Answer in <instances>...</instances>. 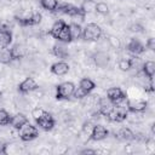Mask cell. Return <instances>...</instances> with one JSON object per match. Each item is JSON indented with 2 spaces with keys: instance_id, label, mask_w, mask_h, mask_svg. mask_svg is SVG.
<instances>
[{
  "instance_id": "4dcf8cb0",
  "label": "cell",
  "mask_w": 155,
  "mask_h": 155,
  "mask_svg": "<svg viewBox=\"0 0 155 155\" xmlns=\"http://www.w3.org/2000/svg\"><path fill=\"white\" fill-rule=\"evenodd\" d=\"M130 65H131V69H142V65H143V62L139 57L137 56H133L131 57L130 59Z\"/></svg>"
},
{
  "instance_id": "277c9868",
  "label": "cell",
  "mask_w": 155,
  "mask_h": 155,
  "mask_svg": "<svg viewBox=\"0 0 155 155\" xmlns=\"http://www.w3.org/2000/svg\"><path fill=\"white\" fill-rule=\"evenodd\" d=\"M19 138L23 140V142H30V140H34L35 138H38L39 136V131L35 126H33L31 124L27 122L24 126H22L19 130Z\"/></svg>"
},
{
  "instance_id": "ba28073f",
  "label": "cell",
  "mask_w": 155,
  "mask_h": 155,
  "mask_svg": "<svg viewBox=\"0 0 155 155\" xmlns=\"http://www.w3.org/2000/svg\"><path fill=\"white\" fill-rule=\"evenodd\" d=\"M109 134V131L107 130L105 126L103 125H93V128L91 131V134H90V138L92 140H103L108 137Z\"/></svg>"
},
{
  "instance_id": "d6a6232c",
  "label": "cell",
  "mask_w": 155,
  "mask_h": 155,
  "mask_svg": "<svg viewBox=\"0 0 155 155\" xmlns=\"http://www.w3.org/2000/svg\"><path fill=\"white\" fill-rule=\"evenodd\" d=\"M73 96L76 98V99H82V98H85V97H87L88 96V93L86 92V91H84L82 88H80V87H75V90H74V93H73Z\"/></svg>"
},
{
  "instance_id": "30bf717a",
  "label": "cell",
  "mask_w": 155,
  "mask_h": 155,
  "mask_svg": "<svg viewBox=\"0 0 155 155\" xmlns=\"http://www.w3.org/2000/svg\"><path fill=\"white\" fill-rule=\"evenodd\" d=\"M107 98L113 103H117L120 101H122L124 98H126V94L124 93V91L120 88V87H110L108 91H107Z\"/></svg>"
},
{
  "instance_id": "f546056e",
  "label": "cell",
  "mask_w": 155,
  "mask_h": 155,
  "mask_svg": "<svg viewBox=\"0 0 155 155\" xmlns=\"http://www.w3.org/2000/svg\"><path fill=\"white\" fill-rule=\"evenodd\" d=\"M94 5H96V2L93 0H84L82 5L80 7L85 11V13H88V12L94 11Z\"/></svg>"
},
{
  "instance_id": "6da1fadb",
  "label": "cell",
  "mask_w": 155,
  "mask_h": 155,
  "mask_svg": "<svg viewBox=\"0 0 155 155\" xmlns=\"http://www.w3.org/2000/svg\"><path fill=\"white\" fill-rule=\"evenodd\" d=\"M81 36L86 41H97L102 36V28L97 23H88L82 29Z\"/></svg>"
},
{
  "instance_id": "9a60e30c",
  "label": "cell",
  "mask_w": 155,
  "mask_h": 155,
  "mask_svg": "<svg viewBox=\"0 0 155 155\" xmlns=\"http://www.w3.org/2000/svg\"><path fill=\"white\" fill-rule=\"evenodd\" d=\"M10 52H11L12 59L18 61V59H21V58H23L25 56V47L22 44H15V45L11 46Z\"/></svg>"
},
{
  "instance_id": "8fae6325",
  "label": "cell",
  "mask_w": 155,
  "mask_h": 155,
  "mask_svg": "<svg viewBox=\"0 0 155 155\" xmlns=\"http://www.w3.org/2000/svg\"><path fill=\"white\" fill-rule=\"evenodd\" d=\"M31 16H33V13H30L28 11H21L19 13L15 15V19L22 27H31L33 25V18H31Z\"/></svg>"
},
{
  "instance_id": "2e32d148",
  "label": "cell",
  "mask_w": 155,
  "mask_h": 155,
  "mask_svg": "<svg viewBox=\"0 0 155 155\" xmlns=\"http://www.w3.org/2000/svg\"><path fill=\"white\" fill-rule=\"evenodd\" d=\"M65 15H68L73 18H80V19H84L85 16H86L85 11L81 7H78V6H74V5H70V4L68 6V10H67Z\"/></svg>"
},
{
  "instance_id": "cb8c5ba5",
  "label": "cell",
  "mask_w": 155,
  "mask_h": 155,
  "mask_svg": "<svg viewBox=\"0 0 155 155\" xmlns=\"http://www.w3.org/2000/svg\"><path fill=\"white\" fill-rule=\"evenodd\" d=\"M12 61H13V59H12L10 48L1 47V48H0V63H1V64H10Z\"/></svg>"
},
{
  "instance_id": "4fadbf2b",
  "label": "cell",
  "mask_w": 155,
  "mask_h": 155,
  "mask_svg": "<svg viewBox=\"0 0 155 155\" xmlns=\"http://www.w3.org/2000/svg\"><path fill=\"white\" fill-rule=\"evenodd\" d=\"M51 73L54 74V75H58V76H62V75H65L68 71H69V64L65 63L64 61H59V62H56L51 65L50 68Z\"/></svg>"
},
{
  "instance_id": "e575fe53",
  "label": "cell",
  "mask_w": 155,
  "mask_h": 155,
  "mask_svg": "<svg viewBox=\"0 0 155 155\" xmlns=\"http://www.w3.org/2000/svg\"><path fill=\"white\" fill-rule=\"evenodd\" d=\"M0 31H11V24L7 21H0Z\"/></svg>"
},
{
  "instance_id": "3957f363",
  "label": "cell",
  "mask_w": 155,
  "mask_h": 155,
  "mask_svg": "<svg viewBox=\"0 0 155 155\" xmlns=\"http://www.w3.org/2000/svg\"><path fill=\"white\" fill-rule=\"evenodd\" d=\"M74 90H75V85L73 82H70V81L62 82V84L57 85V87H56V98L58 101L68 99L73 96Z\"/></svg>"
},
{
  "instance_id": "9c48e42d",
  "label": "cell",
  "mask_w": 155,
  "mask_h": 155,
  "mask_svg": "<svg viewBox=\"0 0 155 155\" xmlns=\"http://www.w3.org/2000/svg\"><path fill=\"white\" fill-rule=\"evenodd\" d=\"M38 90V84L36 81L33 79V78H27L24 79L19 85H18V92L21 93H29V92H33Z\"/></svg>"
},
{
  "instance_id": "8992f818",
  "label": "cell",
  "mask_w": 155,
  "mask_h": 155,
  "mask_svg": "<svg viewBox=\"0 0 155 155\" xmlns=\"http://www.w3.org/2000/svg\"><path fill=\"white\" fill-rule=\"evenodd\" d=\"M148 107V102L144 99H127V110L131 113H143Z\"/></svg>"
},
{
  "instance_id": "7c38bea8",
  "label": "cell",
  "mask_w": 155,
  "mask_h": 155,
  "mask_svg": "<svg viewBox=\"0 0 155 155\" xmlns=\"http://www.w3.org/2000/svg\"><path fill=\"white\" fill-rule=\"evenodd\" d=\"M127 50L128 52H131L133 56H138L142 54L145 51V46L137 39H131L130 42L127 44Z\"/></svg>"
},
{
  "instance_id": "83f0119b",
  "label": "cell",
  "mask_w": 155,
  "mask_h": 155,
  "mask_svg": "<svg viewBox=\"0 0 155 155\" xmlns=\"http://www.w3.org/2000/svg\"><path fill=\"white\" fill-rule=\"evenodd\" d=\"M11 116L5 109H0V126H6L10 125Z\"/></svg>"
},
{
  "instance_id": "f1b7e54d",
  "label": "cell",
  "mask_w": 155,
  "mask_h": 155,
  "mask_svg": "<svg viewBox=\"0 0 155 155\" xmlns=\"http://www.w3.org/2000/svg\"><path fill=\"white\" fill-rule=\"evenodd\" d=\"M107 40H108L109 45H110L114 50H119V48L121 47V42H120V39H119L117 36H115V35H108Z\"/></svg>"
},
{
  "instance_id": "d6986e66",
  "label": "cell",
  "mask_w": 155,
  "mask_h": 155,
  "mask_svg": "<svg viewBox=\"0 0 155 155\" xmlns=\"http://www.w3.org/2000/svg\"><path fill=\"white\" fill-rule=\"evenodd\" d=\"M59 42H63V44H69L71 42V36H70V30H69V24L67 23L64 25V28L59 31V34L57 35L56 38Z\"/></svg>"
},
{
  "instance_id": "ab89813d",
  "label": "cell",
  "mask_w": 155,
  "mask_h": 155,
  "mask_svg": "<svg viewBox=\"0 0 155 155\" xmlns=\"http://www.w3.org/2000/svg\"><path fill=\"white\" fill-rule=\"evenodd\" d=\"M96 153H97V150H94V149H84L80 151V154H96Z\"/></svg>"
},
{
  "instance_id": "d4e9b609",
  "label": "cell",
  "mask_w": 155,
  "mask_h": 155,
  "mask_svg": "<svg viewBox=\"0 0 155 155\" xmlns=\"http://www.w3.org/2000/svg\"><path fill=\"white\" fill-rule=\"evenodd\" d=\"M12 42L11 31H0V47H7Z\"/></svg>"
},
{
  "instance_id": "f35d334b",
  "label": "cell",
  "mask_w": 155,
  "mask_h": 155,
  "mask_svg": "<svg viewBox=\"0 0 155 155\" xmlns=\"http://www.w3.org/2000/svg\"><path fill=\"white\" fill-rule=\"evenodd\" d=\"M5 154H7V144L0 140V155H5Z\"/></svg>"
},
{
  "instance_id": "d590c367",
  "label": "cell",
  "mask_w": 155,
  "mask_h": 155,
  "mask_svg": "<svg viewBox=\"0 0 155 155\" xmlns=\"http://www.w3.org/2000/svg\"><path fill=\"white\" fill-rule=\"evenodd\" d=\"M31 18H33V25H36V24H39V23L41 22L42 16H41V13H39V12H34L33 16H31Z\"/></svg>"
},
{
  "instance_id": "52a82bcc",
  "label": "cell",
  "mask_w": 155,
  "mask_h": 155,
  "mask_svg": "<svg viewBox=\"0 0 155 155\" xmlns=\"http://www.w3.org/2000/svg\"><path fill=\"white\" fill-rule=\"evenodd\" d=\"M92 58H93L94 64L98 68H107L109 65V62H110V56L105 51H97V52H94Z\"/></svg>"
},
{
  "instance_id": "e0dca14e",
  "label": "cell",
  "mask_w": 155,
  "mask_h": 155,
  "mask_svg": "<svg viewBox=\"0 0 155 155\" xmlns=\"http://www.w3.org/2000/svg\"><path fill=\"white\" fill-rule=\"evenodd\" d=\"M52 53H53L56 57L62 58V59H65V58H68V56H69V52H68V50H67V47L64 46L63 42L53 45V47H52Z\"/></svg>"
},
{
  "instance_id": "4316f807",
  "label": "cell",
  "mask_w": 155,
  "mask_h": 155,
  "mask_svg": "<svg viewBox=\"0 0 155 155\" xmlns=\"http://www.w3.org/2000/svg\"><path fill=\"white\" fill-rule=\"evenodd\" d=\"M94 11H96L97 13L104 16V15H108V13H109V6H108L105 2L99 1V2H96V5H94Z\"/></svg>"
},
{
  "instance_id": "603a6c76",
  "label": "cell",
  "mask_w": 155,
  "mask_h": 155,
  "mask_svg": "<svg viewBox=\"0 0 155 155\" xmlns=\"http://www.w3.org/2000/svg\"><path fill=\"white\" fill-rule=\"evenodd\" d=\"M117 137L122 140H131L134 139V133L128 127H121L117 132Z\"/></svg>"
},
{
  "instance_id": "484cf974",
  "label": "cell",
  "mask_w": 155,
  "mask_h": 155,
  "mask_svg": "<svg viewBox=\"0 0 155 155\" xmlns=\"http://www.w3.org/2000/svg\"><path fill=\"white\" fill-rule=\"evenodd\" d=\"M40 4L45 10L53 12V11H56L59 2H58V0H40Z\"/></svg>"
},
{
  "instance_id": "74e56055",
  "label": "cell",
  "mask_w": 155,
  "mask_h": 155,
  "mask_svg": "<svg viewBox=\"0 0 155 155\" xmlns=\"http://www.w3.org/2000/svg\"><path fill=\"white\" fill-rule=\"evenodd\" d=\"M145 46H147V48H149L150 51H154V50H155V39H154V38H149L148 41H147V44H145Z\"/></svg>"
},
{
  "instance_id": "ffe728a7",
  "label": "cell",
  "mask_w": 155,
  "mask_h": 155,
  "mask_svg": "<svg viewBox=\"0 0 155 155\" xmlns=\"http://www.w3.org/2000/svg\"><path fill=\"white\" fill-rule=\"evenodd\" d=\"M69 30H70V36H71V41L78 40L81 38L82 35V27L75 22L69 24Z\"/></svg>"
},
{
  "instance_id": "5b68a950",
  "label": "cell",
  "mask_w": 155,
  "mask_h": 155,
  "mask_svg": "<svg viewBox=\"0 0 155 155\" xmlns=\"http://www.w3.org/2000/svg\"><path fill=\"white\" fill-rule=\"evenodd\" d=\"M35 121H36V125L44 131H51L54 127V119L48 111H44V114Z\"/></svg>"
},
{
  "instance_id": "7a4b0ae2",
  "label": "cell",
  "mask_w": 155,
  "mask_h": 155,
  "mask_svg": "<svg viewBox=\"0 0 155 155\" xmlns=\"http://www.w3.org/2000/svg\"><path fill=\"white\" fill-rule=\"evenodd\" d=\"M127 115H128V110L126 107L113 104V108L108 113L107 117H108V120H110L113 122H122L127 119Z\"/></svg>"
},
{
  "instance_id": "5bb4252c",
  "label": "cell",
  "mask_w": 155,
  "mask_h": 155,
  "mask_svg": "<svg viewBox=\"0 0 155 155\" xmlns=\"http://www.w3.org/2000/svg\"><path fill=\"white\" fill-rule=\"evenodd\" d=\"M27 122H29L28 121V117L24 115V114H22V113H18V114H16V115H13V116H11V121H10V125L13 127V128H16V130H19L22 126H24Z\"/></svg>"
},
{
  "instance_id": "1f68e13d",
  "label": "cell",
  "mask_w": 155,
  "mask_h": 155,
  "mask_svg": "<svg viewBox=\"0 0 155 155\" xmlns=\"http://www.w3.org/2000/svg\"><path fill=\"white\" fill-rule=\"evenodd\" d=\"M117 67L120 68V70L122 71H128L131 69V65H130V61L126 59V58H122L117 62Z\"/></svg>"
},
{
  "instance_id": "ac0fdd59",
  "label": "cell",
  "mask_w": 155,
  "mask_h": 155,
  "mask_svg": "<svg viewBox=\"0 0 155 155\" xmlns=\"http://www.w3.org/2000/svg\"><path fill=\"white\" fill-rule=\"evenodd\" d=\"M142 71L143 74L150 80L154 78V74H155V63L153 61H147L143 63L142 65Z\"/></svg>"
},
{
  "instance_id": "60d3db41",
  "label": "cell",
  "mask_w": 155,
  "mask_h": 155,
  "mask_svg": "<svg viewBox=\"0 0 155 155\" xmlns=\"http://www.w3.org/2000/svg\"><path fill=\"white\" fill-rule=\"evenodd\" d=\"M0 98H1V92H0Z\"/></svg>"
},
{
  "instance_id": "836d02e7",
  "label": "cell",
  "mask_w": 155,
  "mask_h": 155,
  "mask_svg": "<svg viewBox=\"0 0 155 155\" xmlns=\"http://www.w3.org/2000/svg\"><path fill=\"white\" fill-rule=\"evenodd\" d=\"M44 111H45V110H44V109H41V108H39V107H38V108H34V109L31 110V116L36 120V119H39V117L44 114Z\"/></svg>"
},
{
  "instance_id": "7402d4cb",
  "label": "cell",
  "mask_w": 155,
  "mask_h": 155,
  "mask_svg": "<svg viewBox=\"0 0 155 155\" xmlns=\"http://www.w3.org/2000/svg\"><path fill=\"white\" fill-rule=\"evenodd\" d=\"M79 87L82 88L84 91H86L87 93H90V92L96 87V84H94L91 79H88V78H84V79L80 80V82H79Z\"/></svg>"
},
{
  "instance_id": "44dd1931",
  "label": "cell",
  "mask_w": 155,
  "mask_h": 155,
  "mask_svg": "<svg viewBox=\"0 0 155 155\" xmlns=\"http://www.w3.org/2000/svg\"><path fill=\"white\" fill-rule=\"evenodd\" d=\"M67 23L63 21V19H58V21H56L53 24H52V27H51V29L48 30V34L53 38V39H56L57 38V35L59 34V31L64 28V25H65Z\"/></svg>"
},
{
  "instance_id": "8d00e7d4",
  "label": "cell",
  "mask_w": 155,
  "mask_h": 155,
  "mask_svg": "<svg viewBox=\"0 0 155 155\" xmlns=\"http://www.w3.org/2000/svg\"><path fill=\"white\" fill-rule=\"evenodd\" d=\"M143 29H144V28H143L140 24H138V23H134V24L130 25V30L133 31V33H142Z\"/></svg>"
}]
</instances>
